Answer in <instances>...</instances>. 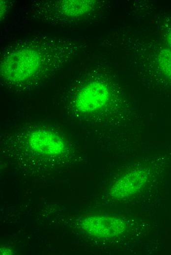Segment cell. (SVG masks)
<instances>
[{
    "instance_id": "cell-10",
    "label": "cell",
    "mask_w": 171,
    "mask_h": 255,
    "mask_svg": "<svg viewBox=\"0 0 171 255\" xmlns=\"http://www.w3.org/2000/svg\"><path fill=\"white\" fill-rule=\"evenodd\" d=\"M0 253V255H13V252L10 249L5 248H1Z\"/></svg>"
},
{
    "instance_id": "cell-6",
    "label": "cell",
    "mask_w": 171,
    "mask_h": 255,
    "mask_svg": "<svg viewBox=\"0 0 171 255\" xmlns=\"http://www.w3.org/2000/svg\"><path fill=\"white\" fill-rule=\"evenodd\" d=\"M28 144L33 152L43 155L56 156L61 154L65 149L64 141L57 133L45 128L30 132Z\"/></svg>"
},
{
    "instance_id": "cell-1",
    "label": "cell",
    "mask_w": 171,
    "mask_h": 255,
    "mask_svg": "<svg viewBox=\"0 0 171 255\" xmlns=\"http://www.w3.org/2000/svg\"><path fill=\"white\" fill-rule=\"evenodd\" d=\"M75 50L70 38L38 36L21 40L3 52L0 77L10 84H25L66 65Z\"/></svg>"
},
{
    "instance_id": "cell-8",
    "label": "cell",
    "mask_w": 171,
    "mask_h": 255,
    "mask_svg": "<svg viewBox=\"0 0 171 255\" xmlns=\"http://www.w3.org/2000/svg\"><path fill=\"white\" fill-rule=\"evenodd\" d=\"M0 20L2 19L8 9L9 5L6 1L0 0Z\"/></svg>"
},
{
    "instance_id": "cell-4",
    "label": "cell",
    "mask_w": 171,
    "mask_h": 255,
    "mask_svg": "<svg viewBox=\"0 0 171 255\" xmlns=\"http://www.w3.org/2000/svg\"><path fill=\"white\" fill-rule=\"evenodd\" d=\"M80 226L89 235L107 239L119 236L127 227L126 222L122 218L103 215L87 217L81 221Z\"/></svg>"
},
{
    "instance_id": "cell-5",
    "label": "cell",
    "mask_w": 171,
    "mask_h": 255,
    "mask_svg": "<svg viewBox=\"0 0 171 255\" xmlns=\"http://www.w3.org/2000/svg\"><path fill=\"white\" fill-rule=\"evenodd\" d=\"M150 177V170L139 167L126 172L112 185L110 195L114 198L122 199L137 193L147 182Z\"/></svg>"
},
{
    "instance_id": "cell-2",
    "label": "cell",
    "mask_w": 171,
    "mask_h": 255,
    "mask_svg": "<svg viewBox=\"0 0 171 255\" xmlns=\"http://www.w3.org/2000/svg\"><path fill=\"white\" fill-rule=\"evenodd\" d=\"M97 3L93 0H42L33 1L26 9L33 20L66 25L90 13Z\"/></svg>"
},
{
    "instance_id": "cell-3",
    "label": "cell",
    "mask_w": 171,
    "mask_h": 255,
    "mask_svg": "<svg viewBox=\"0 0 171 255\" xmlns=\"http://www.w3.org/2000/svg\"><path fill=\"white\" fill-rule=\"evenodd\" d=\"M111 92L108 85L100 80H93L83 86L73 101L74 108L79 112L89 113L97 111L108 103Z\"/></svg>"
},
{
    "instance_id": "cell-7",
    "label": "cell",
    "mask_w": 171,
    "mask_h": 255,
    "mask_svg": "<svg viewBox=\"0 0 171 255\" xmlns=\"http://www.w3.org/2000/svg\"><path fill=\"white\" fill-rule=\"evenodd\" d=\"M156 62L162 74L171 81V49L163 48L160 49L156 56Z\"/></svg>"
},
{
    "instance_id": "cell-9",
    "label": "cell",
    "mask_w": 171,
    "mask_h": 255,
    "mask_svg": "<svg viewBox=\"0 0 171 255\" xmlns=\"http://www.w3.org/2000/svg\"><path fill=\"white\" fill-rule=\"evenodd\" d=\"M165 38L169 48L171 49V27L166 32Z\"/></svg>"
}]
</instances>
